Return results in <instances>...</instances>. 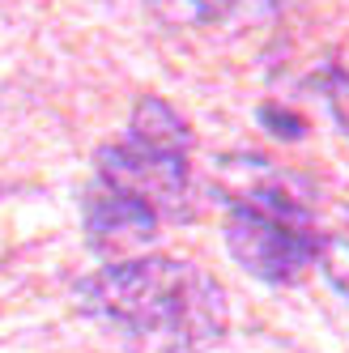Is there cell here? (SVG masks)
Instances as JSON below:
<instances>
[{
  "mask_svg": "<svg viewBox=\"0 0 349 353\" xmlns=\"http://www.w3.org/2000/svg\"><path fill=\"white\" fill-rule=\"evenodd\" d=\"M77 307L115 353H205L230 323L217 276L174 256H132L86 276Z\"/></svg>",
  "mask_w": 349,
  "mask_h": 353,
  "instance_id": "cell-1",
  "label": "cell"
},
{
  "mask_svg": "<svg viewBox=\"0 0 349 353\" xmlns=\"http://www.w3.org/2000/svg\"><path fill=\"white\" fill-rule=\"evenodd\" d=\"M226 247L230 256L268 285H294L319 260L323 234L307 183L294 174L243 158L235 162V183L226 188Z\"/></svg>",
  "mask_w": 349,
  "mask_h": 353,
  "instance_id": "cell-2",
  "label": "cell"
},
{
  "mask_svg": "<svg viewBox=\"0 0 349 353\" xmlns=\"http://www.w3.org/2000/svg\"><path fill=\"white\" fill-rule=\"evenodd\" d=\"M192 128L162 98H141L128 137L98 154V183L137 200L149 213L183 217L192 192Z\"/></svg>",
  "mask_w": 349,
  "mask_h": 353,
  "instance_id": "cell-3",
  "label": "cell"
},
{
  "mask_svg": "<svg viewBox=\"0 0 349 353\" xmlns=\"http://www.w3.org/2000/svg\"><path fill=\"white\" fill-rule=\"evenodd\" d=\"M158 225H162L158 213H149L145 205H137V200L119 196L103 183H94L86 196V234L107 256H123V251L145 247L158 234Z\"/></svg>",
  "mask_w": 349,
  "mask_h": 353,
  "instance_id": "cell-4",
  "label": "cell"
},
{
  "mask_svg": "<svg viewBox=\"0 0 349 353\" xmlns=\"http://www.w3.org/2000/svg\"><path fill=\"white\" fill-rule=\"evenodd\" d=\"M149 13H154L162 26L174 30H196V26H209V21L226 17L239 0H145Z\"/></svg>",
  "mask_w": 349,
  "mask_h": 353,
  "instance_id": "cell-5",
  "label": "cell"
},
{
  "mask_svg": "<svg viewBox=\"0 0 349 353\" xmlns=\"http://www.w3.org/2000/svg\"><path fill=\"white\" fill-rule=\"evenodd\" d=\"M315 264H319V272L328 276V285L345 298V307H349V239H323Z\"/></svg>",
  "mask_w": 349,
  "mask_h": 353,
  "instance_id": "cell-6",
  "label": "cell"
},
{
  "mask_svg": "<svg viewBox=\"0 0 349 353\" xmlns=\"http://www.w3.org/2000/svg\"><path fill=\"white\" fill-rule=\"evenodd\" d=\"M323 98H328V107H332L337 128H341V132H345V141H349V52L328 68V81H323Z\"/></svg>",
  "mask_w": 349,
  "mask_h": 353,
  "instance_id": "cell-7",
  "label": "cell"
}]
</instances>
